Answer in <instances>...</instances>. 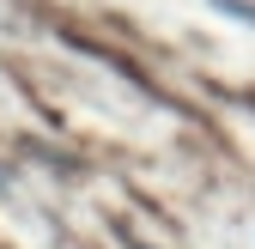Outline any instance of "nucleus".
Segmentation results:
<instances>
[{
    "instance_id": "nucleus-1",
    "label": "nucleus",
    "mask_w": 255,
    "mask_h": 249,
    "mask_svg": "<svg viewBox=\"0 0 255 249\" xmlns=\"http://www.w3.org/2000/svg\"><path fill=\"white\" fill-rule=\"evenodd\" d=\"M134 249H146V243H134Z\"/></svg>"
}]
</instances>
